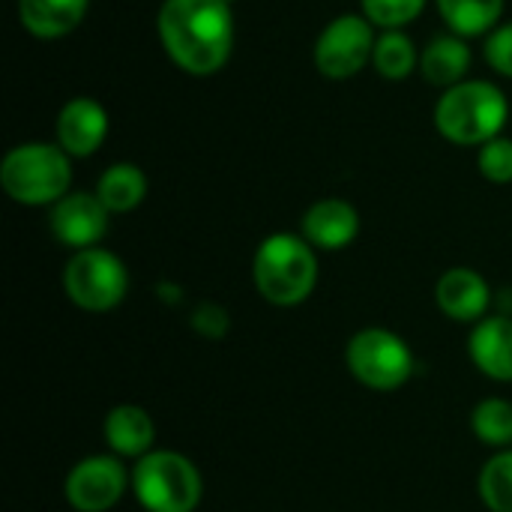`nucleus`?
I'll return each instance as SVG.
<instances>
[{"label":"nucleus","instance_id":"obj_1","mask_svg":"<svg viewBox=\"0 0 512 512\" xmlns=\"http://www.w3.org/2000/svg\"><path fill=\"white\" fill-rule=\"evenodd\" d=\"M162 48L189 75L219 72L234 51L228 0H165L156 18Z\"/></svg>","mask_w":512,"mask_h":512},{"label":"nucleus","instance_id":"obj_2","mask_svg":"<svg viewBox=\"0 0 512 512\" xmlns=\"http://www.w3.org/2000/svg\"><path fill=\"white\" fill-rule=\"evenodd\" d=\"M510 102L492 81H462L447 87L435 105L438 132L459 147H483L507 126Z\"/></svg>","mask_w":512,"mask_h":512},{"label":"nucleus","instance_id":"obj_3","mask_svg":"<svg viewBox=\"0 0 512 512\" xmlns=\"http://www.w3.org/2000/svg\"><path fill=\"white\" fill-rule=\"evenodd\" d=\"M258 294L273 306H297L303 303L318 282V258L306 237L273 234L267 237L252 264Z\"/></svg>","mask_w":512,"mask_h":512},{"label":"nucleus","instance_id":"obj_4","mask_svg":"<svg viewBox=\"0 0 512 512\" xmlns=\"http://www.w3.org/2000/svg\"><path fill=\"white\" fill-rule=\"evenodd\" d=\"M0 183L18 204H57L63 195H69L72 183L69 153L54 144H21L6 153L0 165Z\"/></svg>","mask_w":512,"mask_h":512},{"label":"nucleus","instance_id":"obj_5","mask_svg":"<svg viewBox=\"0 0 512 512\" xmlns=\"http://www.w3.org/2000/svg\"><path fill=\"white\" fill-rule=\"evenodd\" d=\"M132 489L147 512H195L204 483L186 456L153 450L138 459L132 471Z\"/></svg>","mask_w":512,"mask_h":512},{"label":"nucleus","instance_id":"obj_6","mask_svg":"<svg viewBox=\"0 0 512 512\" xmlns=\"http://www.w3.org/2000/svg\"><path fill=\"white\" fill-rule=\"evenodd\" d=\"M63 291L87 312H108L120 306L129 291L126 264L105 249H81L63 270Z\"/></svg>","mask_w":512,"mask_h":512},{"label":"nucleus","instance_id":"obj_7","mask_svg":"<svg viewBox=\"0 0 512 512\" xmlns=\"http://www.w3.org/2000/svg\"><path fill=\"white\" fill-rule=\"evenodd\" d=\"M348 369L369 390H399L414 372V354L390 330L369 327L348 342Z\"/></svg>","mask_w":512,"mask_h":512},{"label":"nucleus","instance_id":"obj_8","mask_svg":"<svg viewBox=\"0 0 512 512\" xmlns=\"http://www.w3.org/2000/svg\"><path fill=\"white\" fill-rule=\"evenodd\" d=\"M375 33L372 21L360 15H339L333 18L318 42H315V66L321 75L333 81L354 78L375 54Z\"/></svg>","mask_w":512,"mask_h":512},{"label":"nucleus","instance_id":"obj_9","mask_svg":"<svg viewBox=\"0 0 512 512\" xmlns=\"http://www.w3.org/2000/svg\"><path fill=\"white\" fill-rule=\"evenodd\" d=\"M126 492V471L114 456L81 459L66 477V501L78 512L111 510Z\"/></svg>","mask_w":512,"mask_h":512},{"label":"nucleus","instance_id":"obj_10","mask_svg":"<svg viewBox=\"0 0 512 512\" xmlns=\"http://www.w3.org/2000/svg\"><path fill=\"white\" fill-rule=\"evenodd\" d=\"M51 231L69 249H93L108 231V207L99 195L69 192L51 210Z\"/></svg>","mask_w":512,"mask_h":512},{"label":"nucleus","instance_id":"obj_11","mask_svg":"<svg viewBox=\"0 0 512 512\" xmlns=\"http://www.w3.org/2000/svg\"><path fill=\"white\" fill-rule=\"evenodd\" d=\"M108 135V114L96 99L78 96L57 117V141L69 156H90Z\"/></svg>","mask_w":512,"mask_h":512},{"label":"nucleus","instance_id":"obj_12","mask_svg":"<svg viewBox=\"0 0 512 512\" xmlns=\"http://www.w3.org/2000/svg\"><path fill=\"white\" fill-rule=\"evenodd\" d=\"M360 234V213L342 198H324L303 216V237L327 252L345 249Z\"/></svg>","mask_w":512,"mask_h":512},{"label":"nucleus","instance_id":"obj_13","mask_svg":"<svg viewBox=\"0 0 512 512\" xmlns=\"http://www.w3.org/2000/svg\"><path fill=\"white\" fill-rule=\"evenodd\" d=\"M435 297H438V306H441V312L447 318H453V321H477L489 309L492 291H489V282L477 270L453 267L438 279Z\"/></svg>","mask_w":512,"mask_h":512},{"label":"nucleus","instance_id":"obj_14","mask_svg":"<svg viewBox=\"0 0 512 512\" xmlns=\"http://www.w3.org/2000/svg\"><path fill=\"white\" fill-rule=\"evenodd\" d=\"M471 360L474 366L495 378V381H512V318L498 315L486 318L471 333Z\"/></svg>","mask_w":512,"mask_h":512},{"label":"nucleus","instance_id":"obj_15","mask_svg":"<svg viewBox=\"0 0 512 512\" xmlns=\"http://www.w3.org/2000/svg\"><path fill=\"white\" fill-rule=\"evenodd\" d=\"M105 441L117 456H129V459H141L147 453H153V441H156V426L150 420V414L138 405H117L108 417H105Z\"/></svg>","mask_w":512,"mask_h":512},{"label":"nucleus","instance_id":"obj_16","mask_svg":"<svg viewBox=\"0 0 512 512\" xmlns=\"http://www.w3.org/2000/svg\"><path fill=\"white\" fill-rule=\"evenodd\" d=\"M87 6L90 0H18V18L33 36L57 39L84 21Z\"/></svg>","mask_w":512,"mask_h":512},{"label":"nucleus","instance_id":"obj_17","mask_svg":"<svg viewBox=\"0 0 512 512\" xmlns=\"http://www.w3.org/2000/svg\"><path fill=\"white\" fill-rule=\"evenodd\" d=\"M423 78L438 87H456L471 69V48L462 42V36H438L432 39L420 54Z\"/></svg>","mask_w":512,"mask_h":512},{"label":"nucleus","instance_id":"obj_18","mask_svg":"<svg viewBox=\"0 0 512 512\" xmlns=\"http://www.w3.org/2000/svg\"><path fill=\"white\" fill-rule=\"evenodd\" d=\"M99 201L108 207V213H129L135 210L144 195H147V177L138 165L132 162H117L111 165L96 186Z\"/></svg>","mask_w":512,"mask_h":512},{"label":"nucleus","instance_id":"obj_19","mask_svg":"<svg viewBox=\"0 0 512 512\" xmlns=\"http://www.w3.org/2000/svg\"><path fill=\"white\" fill-rule=\"evenodd\" d=\"M438 9L456 36H480L498 27L504 0H438Z\"/></svg>","mask_w":512,"mask_h":512},{"label":"nucleus","instance_id":"obj_20","mask_svg":"<svg viewBox=\"0 0 512 512\" xmlns=\"http://www.w3.org/2000/svg\"><path fill=\"white\" fill-rule=\"evenodd\" d=\"M417 51H414V42L411 36H405L402 30H387L384 36H378L375 42V54H372V63L375 69L390 78V81H402L414 72L417 66Z\"/></svg>","mask_w":512,"mask_h":512},{"label":"nucleus","instance_id":"obj_21","mask_svg":"<svg viewBox=\"0 0 512 512\" xmlns=\"http://www.w3.org/2000/svg\"><path fill=\"white\" fill-rule=\"evenodd\" d=\"M474 435L489 447H510L512 444V402L507 399H486L471 414Z\"/></svg>","mask_w":512,"mask_h":512},{"label":"nucleus","instance_id":"obj_22","mask_svg":"<svg viewBox=\"0 0 512 512\" xmlns=\"http://www.w3.org/2000/svg\"><path fill=\"white\" fill-rule=\"evenodd\" d=\"M480 498L492 512H512V450L492 456L480 474Z\"/></svg>","mask_w":512,"mask_h":512},{"label":"nucleus","instance_id":"obj_23","mask_svg":"<svg viewBox=\"0 0 512 512\" xmlns=\"http://www.w3.org/2000/svg\"><path fill=\"white\" fill-rule=\"evenodd\" d=\"M426 0H363V12L384 30H402L423 12Z\"/></svg>","mask_w":512,"mask_h":512},{"label":"nucleus","instance_id":"obj_24","mask_svg":"<svg viewBox=\"0 0 512 512\" xmlns=\"http://www.w3.org/2000/svg\"><path fill=\"white\" fill-rule=\"evenodd\" d=\"M480 171L492 183H512V141L498 135L480 147Z\"/></svg>","mask_w":512,"mask_h":512},{"label":"nucleus","instance_id":"obj_25","mask_svg":"<svg viewBox=\"0 0 512 512\" xmlns=\"http://www.w3.org/2000/svg\"><path fill=\"white\" fill-rule=\"evenodd\" d=\"M486 60L495 72L512 78V24L495 27V33L486 42Z\"/></svg>","mask_w":512,"mask_h":512}]
</instances>
